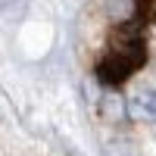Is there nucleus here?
Returning <instances> with one entry per match:
<instances>
[{
    "label": "nucleus",
    "mask_w": 156,
    "mask_h": 156,
    "mask_svg": "<svg viewBox=\"0 0 156 156\" xmlns=\"http://www.w3.org/2000/svg\"><path fill=\"white\" fill-rule=\"evenodd\" d=\"M137 12H140V19H153L156 16V0H137Z\"/></svg>",
    "instance_id": "4"
},
{
    "label": "nucleus",
    "mask_w": 156,
    "mask_h": 156,
    "mask_svg": "<svg viewBox=\"0 0 156 156\" xmlns=\"http://www.w3.org/2000/svg\"><path fill=\"white\" fill-rule=\"evenodd\" d=\"M109 156H137V150L131 144H112L109 147Z\"/></svg>",
    "instance_id": "5"
},
{
    "label": "nucleus",
    "mask_w": 156,
    "mask_h": 156,
    "mask_svg": "<svg viewBox=\"0 0 156 156\" xmlns=\"http://www.w3.org/2000/svg\"><path fill=\"white\" fill-rule=\"evenodd\" d=\"M103 112L115 115V119H122V115H128V112H125V103H122L119 97H106V100H103Z\"/></svg>",
    "instance_id": "3"
},
{
    "label": "nucleus",
    "mask_w": 156,
    "mask_h": 156,
    "mask_svg": "<svg viewBox=\"0 0 156 156\" xmlns=\"http://www.w3.org/2000/svg\"><path fill=\"white\" fill-rule=\"evenodd\" d=\"M125 112L137 122H156V87H137L128 97Z\"/></svg>",
    "instance_id": "2"
},
{
    "label": "nucleus",
    "mask_w": 156,
    "mask_h": 156,
    "mask_svg": "<svg viewBox=\"0 0 156 156\" xmlns=\"http://www.w3.org/2000/svg\"><path fill=\"white\" fill-rule=\"evenodd\" d=\"M137 66H144V44H140V37L131 34L125 44L106 53V59L97 66V78L103 84H122Z\"/></svg>",
    "instance_id": "1"
}]
</instances>
